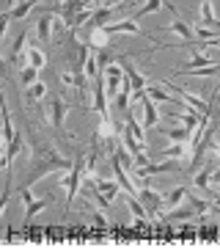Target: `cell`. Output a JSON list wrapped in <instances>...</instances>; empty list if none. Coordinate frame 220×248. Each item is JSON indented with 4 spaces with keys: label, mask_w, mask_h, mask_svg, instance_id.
<instances>
[{
    "label": "cell",
    "mask_w": 220,
    "mask_h": 248,
    "mask_svg": "<svg viewBox=\"0 0 220 248\" xmlns=\"http://www.w3.org/2000/svg\"><path fill=\"white\" fill-rule=\"evenodd\" d=\"M19 80H22V86H25V89H30L36 80H39V69H36V66H25V69L19 72Z\"/></svg>",
    "instance_id": "4dcf8cb0"
},
{
    "label": "cell",
    "mask_w": 220,
    "mask_h": 248,
    "mask_svg": "<svg viewBox=\"0 0 220 248\" xmlns=\"http://www.w3.org/2000/svg\"><path fill=\"white\" fill-rule=\"evenodd\" d=\"M83 72H86L88 78H97L99 72H102V66H99V58H97V50H91L86 58V63H83Z\"/></svg>",
    "instance_id": "cb8c5ba5"
},
{
    "label": "cell",
    "mask_w": 220,
    "mask_h": 248,
    "mask_svg": "<svg viewBox=\"0 0 220 248\" xmlns=\"http://www.w3.org/2000/svg\"><path fill=\"white\" fill-rule=\"evenodd\" d=\"M102 3H105L107 9H116V6H121L124 0H102Z\"/></svg>",
    "instance_id": "e575fe53"
},
{
    "label": "cell",
    "mask_w": 220,
    "mask_h": 248,
    "mask_svg": "<svg viewBox=\"0 0 220 248\" xmlns=\"http://www.w3.org/2000/svg\"><path fill=\"white\" fill-rule=\"evenodd\" d=\"M86 9H91V6H88V0H63V6H58V14H61L63 17V22H66V28H69V22L74 17H77L80 11H86Z\"/></svg>",
    "instance_id": "277c9868"
},
{
    "label": "cell",
    "mask_w": 220,
    "mask_h": 248,
    "mask_svg": "<svg viewBox=\"0 0 220 248\" xmlns=\"http://www.w3.org/2000/svg\"><path fill=\"white\" fill-rule=\"evenodd\" d=\"M193 182H195V187H198V190H209V185H212V171H209V169L195 171Z\"/></svg>",
    "instance_id": "f546056e"
},
{
    "label": "cell",
    "mask_w": 220,
    "mask_h": 248,
    "mask_svg": "<svg viewBox=\"0 0 220 248\" xmlns=\"http://www.w3.org/2000/svg\"><path fill=\"white\" fill-rule=\"evenodd\" d=\"M3 138H6V143L17 138V130H14V122H11V113L6 110V105H3Z\"/></svg>",
    "instance_id": "f1b7e54d"
},
{
    "label": "cell",
    "mask_w": 220,
    "mask_h": 248,
    "mask_svg": "<svg viewBox=\"0 0 220 248\" xmlns=\"http://www.w3.org/2000/svg\"><path fill=\"white\" fill-rule=\"evenodd\" d=\"M94 110L99 113L102 122H110V116H107V89H105V78L102 83H97V89H94Z\"/></svg>",
    "instance_id": "8992f818"
},
{
    "label": "cell",
    "mask_w": 220,
    "mask_h": 248,
    "mask_svg": "<svg viewBox=\"0 0 220 248\" xmlns=\"http://www.w3.org/2000/svg\"><path fill=\"white\" fill-rule=\"evenodd\" d=\"M44 91H47V86H44L42 80H36L33 86L28 89V97H30V99H42V97H44Z\"/></svg>",
    "instance_id": "d6a6232c"
},
{
    "label": "cell",
    "mask_w": 220,
    "mask_h": 248,
    "mask_svg": "<svg viewBox=\"0 0 220 248\" xmlns=\"http://www.w3.org/2000/svg\"><path fill=\"white\" fill-rule=\"evenodd\" d=\"M11 3H17V0H9V6H11Z\"/></svg>",
    "instance_id": "8d00e7d4"
},
{
    "label": "cell",
    "mask_w": 220,
    "mask_h": 248,
    "mask_svg": "<svg viewBox=\"0 0 220 248\" xmlns=\"http://www.w3.org/2000/svg\"><path fill=\"white\" fill-rule=\"evenodd\" d=\"M127 207H130V213L135 215L138 221H146V218L151 215L149 210L143 207V202H141V199H138V196H132V193H130V199H127Z\"/></svg>",
    "instance_id": "e0dca14e"
},
{
    "label": "cell",
    "mask_w": 220,
    "mask_h": 248,
    "mask_svg": "<svg viewBox=\"0 0 220 248\" xmlns=\"http://www.w3.org/2000/svg\"><path fill=\"white\" fill-rule=\"evenodd\" d=\"M53 22H55L53 14H42V17H39V22H36V36L42 39L44 45L53 39Z\"/></svg>",
    "instance_id": "8fae6325"
},
{
    "label": "cell",
    "mask_w": 220,
    "mask_h": 248,
    "mask_svg": "<svg viewBox=\"0 0 220 248\" xmlns=\"http://www.w3.org/2000/svg\"><path fill=\"white\" fill-rule=\"evenodd\" d=\"M19 149H22V135L17 133V138H14V141L6 143V157L0 160V166H3V169H9V166H11V160L17 157V152H19Z\"/></svg>",
    "instance_id": "2e32d148"
},
{
    "label": "cell",
    "mask_w": 220,
    "mask_h": 248,
    "mask_svg": "<svg viewBox=\"0 0 220 248\" xmlns=\"http://www.w3.org/2000/svg\"><path fill=\"white\" fill-rule=\"evenodd\" d=\"M121 143H124V146H127V149L132 152V157H138V155H143V149H146V146H143V143L138 141L135 135H132V130L127 127V124H124V130H121Z\"/></svg>",
    "instance_id": "7c38bea8"
},
{
    "label": "cell",
    "mask_w": 220,
    "mask_h": 248,
    "mask_svg": "<svg viewBox=\"0 0 220 248\" xmlns=\"http://www.w3.org/2000/svg\"><path fill=\"white\" fill-rule=\"evenodd\" d=\"M138 199L143 202V207H146L149 213H160V210L165 207V193H160V190H151V187H146V185L138 190Z\"/></svg>",
    "instance_id": "3957f363"
},
{
    "label": "cell",
    "mask_w": 220,
    "mask_h": 248,
    "mask_svg": "<svg viewBox=\"0 0 220 248\" xmlns=\"http://www.w3.org/2000/svg\"><path fill=\"white\" fill-rule=\"evenodd\" d=\"M198 22H201V28H215L218 14H215L212 0H201V6H198Z\"/></svg>",
    "instance_id": "9c48e42d"
},
{
    "label": "cell",
    "mask_w": 220,
    "mask_h": 248,
    "mask_svg": "<svg viewBox=\"0 0 220 248\" xmlns=\"http://www.w3.org/2000/svg\"><path fill=\"white\" fill-rule=\"evenodd\" d=\"M162 86H165V89H174V91H176V97L182 99L187 108H193L195 113H212V105H209V102H204L201 97H195L193 91L182 89V86H171V83H162Z\"/></svg>",
    "instance_id": "7a4b0ae2"
},
{
    "label": "cell",
    "mask_w": 220,
    "mask_h": 248,
    "mask_svg": "<svg viewBox=\"0 0 220 248\" xmlns=\"http://www.w3.org/2000/svg\"><path fill=\"white\" fill-rule=\"evenodd\" d=\"M25 42H28V33H25V31H19V33H17V39H14V45H11V50H9V63H14V61H17L22 50H28V47H25Z\"/></svg>",
    "instance_id": "44dd1931"
},
{
    "label": "cell",
    "mask_w": 220,
    "mask_h": 248,
    "mask_svg": "<svg viewBox=\"0 0 220 248\" xmlns=\"http://www.w3.org/2000/svg\"><path fill=\"white\" fill-rule=\"evenodd\" d=\"M33 6H36V0H19L14 9H6V11H9V17H11V19H22L28 11L33 9Z\"/></svg>",
    "instance_id": "4316f807"
},
{
    "label": "cell",
    "mask_w": 220,
    "mask_h": 248,
    "mask_svg": "<svg viewBox=\"0 0 220 248\" xmlns=\"http://www.w3.org/2000/svg\"><path fill=\"white\" fill-rule=\"evenodd\" d=\"M94 182H97V190H99V193L110 196V199H116V196H118V190H121V185H118L116 179H94Z\"/></svg>",
    "instance_id": "ffe728a7"
},
{
    "label": "cell",
    "mask_w": 220,
    "mask_h": 248,
    "mask_svg": "<svg viewBox=\"0 0 220 248\" xmlns=\"http://www.w3.org/2000/svg\"><path fill=\"white\" fill-rule=\"evenodd\" d=\"M63 116H66V102L61 97H53L50 99V124L61 130L63 127Z\"/></svg>",
    "instance_id": "ba28073f"
},
{
    "label": "cell",
    "mask_w": 220,
    "mask_h": 248,
    "mask_svg": "<svg viewBox=\"0 0 220 248\" xmlns=\"http://www.w3.org/2000/svg\"><path fill=\"white\" fill-rule=\"evenodd\" d=\"M105 28H107V33H110V36H118V33H132V36H138V33H141V25H138V19H135V17L124 19V22L105 25Z\"/></svg>",
    "instance_id": "52a82bcc"
},
{
    "label": "cell",
    "mask_w": 220,
    "mask_h": 248,
    "mask_svg": "<svg viewBox=\"0 0 220 248\" xmlns=\"http://www.w3.org/2000/svg\"><path fill=\"white\" fill-rule=\"evenodd\" d=\"M72 160H63L61 155H55L50 149H39L33 155V169H30V177H28V185H33L44 174H50V171H72Z\"/></svg>",
    "instance_id": "6da1fadb"
},
{
    "label": "cell",
    "mask_w": 220,
    "mask_h": 248,
    "mask_svg": "<svg viewBox=\"0 0 220 248\" xmlns=\"http://www.w3.org/2000/svg\"><path fill=\"white\" fill-rule=\"evenodd\" d=\"M86 78H88V75L83 69H72V72H63V75H61L63 86H74V89H80V91L86 89Z\"/></svg>",
    "instance_id": "5bb4252c"
},
{
    "label": "cell",
    "mask_w": 220,
    "mask_h": 248,
    "mask_svg": "<svg viewBox=\"0 0 220 248\" xmlns=\"http://www.w3.org/2000/svg\"><path fill=\"white\" fill-rule=\"evenodd\" d=\"M168 138H171V143H187L193 141V130L190 127H176V130H168Z\"/></svg>",
    "instance_id": "603a6c76"
},
{
    "label": "cell",
    "mask_w": 220,
    "mask_h": 248,
    "mask_svg": "<svg viewBox=\"0 0 220 248\" xmlns=\"http://www.w3.org/2000/svg\"><path fill=\"white\" fill-rule=\"evenodd\" d=\"M162 6H165L162 0H146V3H143L141 9L135 11V19H141V17H149V14H157V11L162 9Z\"/></svg>",
    "instance_id": "83f0119b"
},
{
    "label": "cell",
    "mask_w": 220,
    "mask_h": 248,
    "mask_svg": "<svg viewBox=\"0 0 220 248\" xmlns=\"http://www.w3.org/2000/svg\"><path fill=\"white\" fill-rule=\"evenodd\" d=\"M25 58H28V66H36V69H42L44 63H47V58H44V53L39 50V47H28Z\"/></svg>",
    "instance_id": "484cf974"
},
{
    "label": "cell",
    "mask_w": 220,
    "mask_h": 248,
    "mask_svg": "<svg viewBox=\"0 0 220 248\" xmlns=\"http://www.w3.org/2000/svg\"><path fill=\"white\" fill-rule=\"evenodd\" d=\"M187 199V187H174V190H168L165 193V207H179V204Z\"/></svg>",
    "instance_id": "7402d4cb"
},
{
    "label": "cell",
    "mask_w": 220,
    "mask_h": 248,
    "mask_svg": "<svg viewBox=\"0 0 220 248\" xmlns=\"http://www.w3.org/2000/svg\"><path fill=\"white\" fill-rule=\"evenodd\" d=\"M185 143H174V146H168V149H162L160 155H154L157 160H168V157H174V160H182L185 157Z\"/></svg>",
    "instance_id": "d4e9b609"
},
{
    "label": "cell",
    "mask_w": 220,
    "mask_h": 248,
    "mask_svg": "<svg viewBox=\"0 0 220 248\" xmlns=\"http://www.w3.org/2000/svg\"><path fill=\"white\" fill-rule=\"evenodd\" d=\"M215 207H218V210H220V196H218V202H215Z\"/></svg>",
    "instance_id": "d590c367"
},
{
    "label": "cell",
    "mask_w": 220,
    "mask_h": 248,
    "mask_svg": "<svg viewBox=\"0 0 220 248\" xmlns=\"http://www.w3.org/2000/svg\"><path fill=\"white\" fill-rule=\"evenodd\" d=\"M107 42H110L107 28H91V31H88V45H91V50H102Z\"/></svg>",
    "instance_id": "4fadbf2b"
},
{
    "label": "cell",
    "mask_w": 220,
    "mask_h": 248,
    "mask_svg": "<svg viewBox=\"0 0 220 248\" xmlns=\"http://www.w3.org/2000/svg\"><path fill=\"white\" fill-rule=\"evenodd\" d=\"M141 102H143V127H146V130H154V127H157V122H160L157 102H154L149 94H143Z\"/></svg>",
    "instance_id": "5b68a950"
},
{
    "label": "cell",
    "mask_w": 220,
    "mask_h": 248,
    "mask_svg": "<svg viewBox=\"0 0 220 248\" xmlns=\"http://www.w3.org/2000/svg\"><path fill=\"white\" fill-rule=\"evenodd\" d=\"M165 31H171V33H176L179 39H185V42H195V31L190 25H187L185 19H179L176 17L171 25H165Z\"/></svg>",
    "instance_id": "30bf717a"
},
{
    "label": "cell",
    "mask_w": 220,
    "mask_h": 248,
    "mask_svg": "<svg viewBox=\"0 0 220 248\" xmlns=\"http://www.w3.org/2000/svg\"><path fill=\"white\" fill-rule=\"evenodd\" d=\"M110 17H113V11L107 9H99V11H94V17L88 19V31H91V28H105L107 22H110Z\"/></svg>",
    "instance_id": "d6986e66"
},
{
    "label": "cell",
    "mask_w": 220,
    "mask_h": 248,
    "mask_svg": "<svg viewBox=\"0 0 220 248\" xmlns=\"http://www.w3.org/2000/svg\"><path fill=\"white\" fill-rule=\"evenodd\" d=\"M193 215H198L193 210V204H190V207H171V213L162 215V221H187V218H193Z\"/></svg>",
    "instance_id": "9a60e30c"
},
{
    "label": "cell",
    "mask_w": 220,
    "mask_h": 248,
    "mask_svg": "<svg viewBox=\"0 0 220 248\" xmlns=\"http://www.w3.org/2000/svg\"><path fill=\"white\" fill-rule=\"evenodd\" d=\"M127 127H130V130H132V135H135V138H138V141H141L143 146H146V133H143L146 127H141V124L135 122V119H127Z\"/></svg>",
    "instance_id": "1f68e13d"
},
{
    "label": "cell",
    "mask_w": 220,
    "mask_h": 248,
    "mask_svg": "<svg viewBox=\"0 0 220 248\" xmlns=\"http://www.w3.org/2000/svg\"><path fill=\"white\" fill-rule=\"evenodd\" d=\"M44 207H50V196H44V199H33L30 204H25V221H33Z\"/></svg>",
    "instance_id": "ac0fdd59"
},
{
    "label": "cell",
    "mask_w": 220,
    "mask_h": 248,
    "mask_svg": "<svg viewBox=\"0 0 220 248\" xmlns=\"http://www.w3.org/2000/svg\"><path fill=\"white\" fill-rule=\"evenodd\" d=\"M190 204H193V210L198 215H204L206 210H209V202H206V199H198V196H193V199H190Z\"/></svg>",
    "instance_id": "836d02e7"
}]
</instances>
